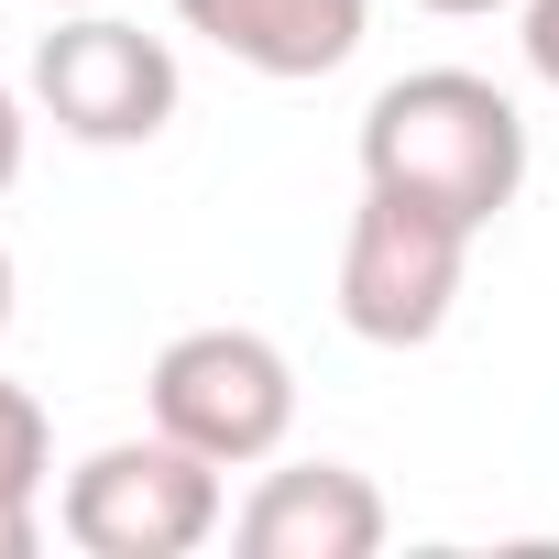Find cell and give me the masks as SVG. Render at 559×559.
<instances>
[{
    "label": "cell",
    "mask_w": 559,
    "mask_h": 559,
    "mask_svg": "<svg viewBox=\"0 0 559 559\" xmlns=\"http://www.w3.org/2000/svg\"><path fill=\"white\" fill-rule=\"evenodd\" d=\"M362 187H395V198H428V209L493 230L526 187V110L472 67H417V78L373 88V110H362Z\"/></svg>",
    "instance_id": "1"
},
{
    "label": "cell",
    "mask_w": 559,
    "mask_h": 559,
    "mask_svg": "<svg viewBox=\"0 0 559 559\" xmlns=\"http://www.w3.org/2000/svg\"><path fill=\"white\" fill-rule=\"evenodd\" d=\"M472 241H483L472 219H450L428 198H395V187H362L352 241H341V330L373 341V352H428L461 308Z\"/></svg>",
    "instance_id": "2"
},
{
    "label": "cell",
    "mask_w": 559,
    "mask_h": 559,
    "mask_svg": "<svg viewBox=\"0 0 559 559\" xmlns=\"http://www.w3.org/2000/svg\"><path fill=\"white\" fill-rule=\"evenodd\" d=\"M143 406L198 461L252 472V461L286 450V428H297V362L274 352L263 330H230V319L219 330H176L154 352V373H143Z\"/></svg>",
    "instance_id": "3"
},
{
    "label": "cell",
    "mask_w": 559,
    "mask_h": 559,
    "mask_svg": "<svg viewBox=\"0 0 559 559\" xmlns=\"http://www.w3.org/2000/svg\"><path fill=\"white\" fill-rule=\"evenodd\" d=\"M219 461H198L187 439H110L67 472L56 493V537L88 559H187L219 537Z\"/></svg>",
    "instance_id": "4"
},
{
    "label": "cell",
    "mask_w": 559,
    "mask_h": 559,
    "mask_svg": "<svg viewBox=\"0 0 559 559\" xmlns=\"http://www.w3.org/2000/svg\"><path fill=\"white\" fill-rule=\"evenodd\" d=\"M34 99H45V121L67 132V143H88V154H121V143H154L165 121H176V99H187V78H176V45L165 34H143V23H121V12H67L45 45H34Z\"/></svg>",
    "instance_id": "5"
},
{
    "label": "cell",
    "mask_w": 559,
    "mask_h": 559,
    "mask_svg": "<svg viewBox=\"0 0 559 559\" xmlns=\"http://www.w3.org/2000/svg\"><path fill=\"white\" fill-rule=\"evenodd\" d=\"M230 537L252 559H373L384 548V493L352 461H286V472L252 483V504L230 515Z\"/></svg>",
    "instance_id": "6"
},
{
    "label": "cell",
    "mask_w": 559,
    "mask_h": 559,
    "mask_svg": "<svg viewBox=\"0 0 559 559\" xmlns=\"http://www.w3.org/2000/svg\"><path fill=\"white\" fill-rule=\"evenodd\" d=\"M176 23L209 34L230 67L286 78V88H297V78H330V67L362 56L373 0H176Z\"/></svg>",
    "instance_id": "7"
},
{
    "label": "cell",
    "mask_w": 559,
    "mask_h": 559,
    "mask_svg": "<svg viewBox=\"0 0 559 559\" xmlns=\"http://www.w3.org/2000/svg\"><path fill=\"white\" fill-rule=\"evenodd\" d=\"M45 472H56L45 406H34L23 384H0V504H45Z\"/></svg>",
    "instance_id": "8"
},
{
    "label": "cell",
    "mask_w": 559,
    "mask_h": 559,
    "mask_svg": "<svg viewBox=\"0 0 559 559\" xmlns=\"http://www.w3.org/2000/svg\"><path fill=\"white\" fill-rule=\"evenodd\" d=\"M515 45H526L537 88H559V0H515Z\"/></svg>",
    "instance_id": "9"
},
{
    "label": "cell",
    "mask_w": 559,
    "mask_h": 559,
    "mask_svg": "<svg viewBox=\"0 0 559 559\" xmlns=\"http://www.w3.org/2000/svg\"><path fill=\"white\" fill-rule=\"evenodd\" d=\"M23 143H34V121H23L12 88H0V198H12V176H23Z\"/></svg>",
    "instance_id": "10"
},
{
    "label": "cell",
    "mask_w": 559,
    "mask_h": 559,
    "mask_svg": "<svg viewBox=\"0 0 559 559\" xmlns=\"http://www.w3.org/2000/svg\"><path fill=\"white\" fill-rule=\"evenodd\" d=\"M34 537H45V504H0V559H34Z\"/></svg>",
    "instance_id": "11"
},
{
    "label": "cell",
    "mask_w": 559,
    "mask_h": 559,
    "mask_svg": "<svg viewBox=\"0 0 559 559\" xmlns=\"http://www.w3.org/2000/svg\"><path fill=\"white\" fill-rule=\"evenodd\" d=\"M417 12H450V23H472V12H515V0H417Z\"/></svg>",
    "instance_id": "12"
},
{
    "label": "cell",
    "mask_w": 559,
    "mask_h": 559,
    "mask_svg": "<svg viewBox=\"0 0 559 559\" xmlns=\"http://www.w3.org/2000/svg\"><path fill=\"white\" fill-rule=\"evenodd\" d=\"M0 330H12V241H0Z\"/></svg>",
    "instance_id": "13"
},
{
    "label": "cell",
    "mask_w": 559,
    "mask_h": 559,
    "mask_svg": "<svg viewBox=\"0 0 559 559\" xmlns=\"http://www.w3.org/2000/svg\"><path fill=\"white\" fill-rule=\"evenodd\" d=\"M56 12H88V0H56Z\"/></svg>",
    "instance_id": "14"
}]
</instances>
